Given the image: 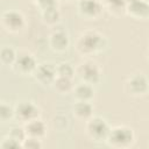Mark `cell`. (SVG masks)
Returning a JSON list of instances; mask_svg holds the SVG:
<instances>
[{
	"label": "cell",
	"mask_w": 149,
	"mask_h": 149,
	"mask_svg": "<svg viewBox=\"0 0 149 149\" xmlns=\"http://www.w3.org/2000/svg\"><path fill=\"white\" fill-rule=\"evenodd\" d=\"M147 1H149V0H147Z\"/></svg>",
	"instance_id": "obj_28"
},
{
	"label": "cell",
	"mask_w": 149,
	"mask_h": 149,
	"mask_svg": "<svg viewBox=\"0 0 149 149\" xmlns=\"http://www.w3.org/2000/svg\"><path fill=\"white\" fill-rule=\"evenodd\" d=\"M54 88L59 93V94H68L73 91V84H72V78H66V77H61L57 76L56 79L52 83Z\"/></svg>",
	"instance_id": "obj_16"
},
{
	"label": "cell",
	"mask_w": 149,
	"mask_h": 149,
	"mask_svg": "<svg viewBox=\"0 0 149 149\" xmlns=\"http://www.w3.org/2000/svg\"><path fill=\"white\" fill-rule=\"evenodd\" d=\"M16 56H17V54L12 47H3L0 51L1 62L6 65H13L16 59Z\"/></svg>",
	"instance_id": "obj_18"
},
{
	"label": "cell",
	"mask_w": 149,
	"mask_h": 149,
	"mask_svg": "<svg viewBox=\"0 0 149 149\" xmlns=\"http://www.w3.org/2000/svg\"><path fill=\"white\" fill-rule=\"evenodd\" d=\"M72 92H73V95H74L76 100H80V101H91L93 95H94L93 85L84 83V81L76 85L73 87Z\"/></svg>",
	"instance_id": "obj_15"
},
{
	"label": "cell",
	"mask_w": 149,
	"mask_h": 149,
	"mask_svg": "<svg viewBox=\"0 0 149 149\" xmlns=\"http://www.w3.org/2000/svg\"><path fill=\"white\" fill-rule=\"evenodd\" d=\"M64 1H71V0H64Z\"/></svg>",
	"instance_id": "obj_27"
},
{
	"label": "cell",
	"mask_w": 149,
	"mask_h": 149,
	"mask_svg": "<svg viewBox=\"0 0 149 149\" xmlns=\"http://www.w3.org/2000/svg\"><path fill=\"white\" fill-rule=\"evenodd\" d=\"M109 130L111 128L108 123L100 116H92L86 121V133L93 141H106Z\"/></svg>",
	"instance_id": "obj_3"
},
{
	"label": "cell",
	"mask_w": 149,
	"mask_h": 149,
	"mask_svg": "<svg viewBox=\"0 0 149 149\" xmlns=\"http://www.w3.org/2000/svg\"><path fill=\"white\" fill-rule=\"evenodd\" d=\"M134 133L130 128L125 126H118L114 128H111L109 134L107 136V143L109 147L113 148H128L134 142Z\"/></svg>",
	"instance_id": "obj_2"
},
{
	"label": "cell",
	"mask_w": 149,
	"mask_h": 149,
	"mask_svg": "<svg viewBox=\"0 0 149 149\" xmlns=\"http://www.w3.org/2000/svg\"><path fill=\"white\" fill-rule=\"evenodd\" d=\"M2 27L9 33H19L24 27V17L17 10H6L1 16Z\"/></svg>",
	"instance_id": "obj_8"
},
{
	"label": "cell",
	"mask_w": 149,
	"mask_h": 149,
	"mask_svg": "<svg viewBox=\"0 0 149 149\" xmlns=\"http://www.w3.org/2000/svg\"><path fill=\"white\" fill-rule=\"evenodd\" d=\"M33 1L40 7L41 10L57 7V0H33Z\"/></svg>",
	"instance_id": "obj_25"
},
{
	"label": "cell",
	"mask_w": 149,
	"mask_h": 149,
	"mask_svg": "<svg viewBox=\"0 0 149 149\" xmlns=\"http://www.w3.org/2000/svg\"><path fill=\"white\" fill-rule=\"evenodd\" d=\"M41 147H42L41 139L27 136L26 140L22 142V148H27V149H40Z\"/></svg>",
	"instance_id": "obj_23"
},
{
	"label": "cell",
	"mask_w": 149,
	"mask_h": 149,
	"mask_svg": "<svg viewBox=\"0 0 149 149\" xmlns=\"http://www.w3.org/2000/svg\"><path fill=\"white\" fill-rule=\"evenodd\" d=\"M41 13H42V19H43V21H44L47 24H55V23H57L58 20H59V12H58L57 7L41 10Z\"/></svg>",
	"instance_id": "obj_19"
},
{
	"label": "cell",
	"mask_w": 149,
	"mask_h": 149,
	"mask_svg": "<svg viewBox=\"0 0 149 149\" xmlns=\"http://www.w3.org/2000/svg\"><path fill=\"white\" fill-rule=\"evenodd\" d=\"M0 147L2 149H10V148H22V143H20L19 141L12 139L10 136H7L6 139L2 140Z\"/></svg>",
	"instance_id": "obj_24"
},
{
	"label": "cell",
	"mask_w": 149,
	"mask_h": 149,
	"mask_svg": "<svg viewBox=\"0 0 149 149\" xmlns=\"http://www.w3.org/2000/svg\"><path fill=\"white\" fill-rule=\"evenodd\" d=\"M13 116H14V108L6 102H1V105H0V119L2 121H7V120L12 119Z\"/></svg>",
	"instance_id": "obj_21"
},
{
	"label": "cell",
	"mask_w": 149,
	"mask_h": 149,
	"mask_svg": "<svg viewBox=\"0 0 149 149\" xmlns=\"http://www.w3.org/2000/svg\"><path fill=\"white\" fill-rule=\"evenodd\" d=\"M56 70H57V76L66 77V78H73L76 73V69L68 62H62L58 65H56Z\"/></svg>",
	"instance_id": "obj_20"
},
{
	"label": "cell",
	"mask_w": 149,
	"mask_h": 149,
	"mask_svg": "<svg viewBox=\"0 0 149 149\" xmlns=\"http://www.w3.org/2000/svg\"><path fill=\"white\" fill-rule=\"evenodd\" d=\"M12 66L15 70V72L24 76V74H33L37 66V63L35 57L30 52L21 51L17 54L16 59Z\"/></svg>",
	"instance_id": "obj_6"
},
{
	"label": "cell",
	"mask_w": 149,
	"mask_h": 149,
	"mask_svg": "<svg viewBox=\"0 0 149 149\" xmlns=\"http://www.w3.org/2000/svg\"><path fill=\"white\" fill-rule=\"evenodd\" d=\"M49 44L51 49L55 51L58 52L65 51L70 44V38L68 33H65L64 30H55L49 36Z\"/></svg>",
	"instance_id": "obj_12"
},
{
	"label": "cell",
	"mask_w": 149,
	"mask_h": 149,
	"mask_svg": "<svg viewBox=\"0 0 149 149\" xmlns=\"http://www.w3.org/2000/svg\"><path fill=\"white\" fill-rule=\"evenodd\" d=\"M23 128L26 130L27 136L36 137V139H42L45 135V132H47L45 123L40 119H35V120H31V121L24 123Z\"/></svg>",
	"instance_id": "obj_14"
},
{
	"label": "cell",
	"mask_w": 149,
	"mask_h": 149,
	"mask_svg": "<svg viewBox=\"0 0 149 149\" xmlns=\"http://www.w3.org/2000/svg\"><path fill=\"white\" fill-rule=\"evenodd\" d=\"M104 7H106L113 14H120L121 12H126L127 0H102Z\"/></svg>",
	"instance_id": "obj_17"
},
{
	"label": "cell",
	"mask_w": 149,
	"mask_h": 149,
	"mask_svg": "<svg viewBox=\"0 0 149 149\" xmlns=\"http://www.w3.org/2000/svg\"><path fill=\"white\" fill-rule=\"evenodd\" d=\"M72 113L76 119L87 121L88 119H91L93 116V106H92L91 101L77 100L72 107Z\"/></svg>",
	"instance_id": "obj_13"
},
{
	"label": "cell",
	"mask_w": 149,
	"mask_h": 149,
	"mask_svg": "<svg viewBox=\"0 0 149 149\" xmlns=\"http://www.w3.org/2000/svg\"><path fill=\"white\" fill-rule=\"evenodd\" d=\"M33 76H34L35 80L37 83H40L41 85H51L57 77L56 65H54L49 62L37 64Z\"/></svg>",
	"instance_id": "obj_7"
},
{
	"label": "cell",
	"mask_w": 149,
	"mask_h": 149,
	"mask_svg": "<svg viewBox=\"0 0 149 149\" xmlns=\"http://www.w3.org/2000/svg\"><path fill=\"white\" fill-rule=\"evenodd\" d=\"M126 90L133 95L144 94L149 90V83L143 74H134L126 81Z\"/></svg>",
	"instance_id": "obj_10"
},
{
	"label": "cell",
	"mask_w": 149,
	"mask_h": 149,
	"mask_svg": "<svg viewBox=\"0 0 149 149\" xmlns=\"http://www.w3.org/2000/svg\"><path fill=\"white\" fill-rule=\"evenodd\" d=\"M126 12L135 19L149 17V1L147 0H127Z\"/></svg>",
	"instance_id": "obj_11"
},
{
	"label": "cell",
	"mask_w": 149,
	"mask_h": 149,
	"mask_svg": "<svg viewBox=\"0 0 149 149\" xmlns=\"http://www.w3.org/2000/svg\"><path fill=\"white\" fill-rule=\"evenodd\" d=\"M77 8L83 17L91 20L100 16L104 9V5L100 0H78Z\"/></svg>",
	"instance_id": "obj_9"
},
{
	"label": "cell",
	"mask_w": 149,
	"mask_h": 149,
	"mask_svg": "<svg viewBox=\"0 0 149 149\" xmlns=\"http://www.w3.org/2000/svg\"><path fill=\"white\" fill-rule=\"evenodd\" d=\"M38 116L40 108L31 101H20L14 107V118L23 125L31 120L38 119Z\"/></svg>",
	"instance_id": "obj_4"
},
{
	"label": "cell",
	"mask_w": 149,
	"mask_h": 149,
	"mask_svg": "<svg viewBox=\"0 0 149 149\" xmlns=\"http://www.w3.org/2000/svg\"><path fill=\"white\" fill-rule=\"evenodd\" d=\"M147 55H148V59H149V49H148V54Z\"/></svg>",
	"instance_id": "obj_26"
},
{
	"label": "cell",
	"mask_w": 149,
	"mask_h": 149,
	"mask_svg": "<svg viewBox=\"0 0 149 149\" xmlns=\"http://www.w3.org/2000/svg\"><path fill=\"white\" fill-rule=\"evenodd\" d=\"M105 44L106 41L104 35L95 30H86L79 36L76 48L81 55H92L100 51Z\"/></svg>",
	"instance_id": "obj_1"
},
{
	"label": "cell",
	"mask_w": 149,
	"mask_h": 149,
	"mask_svg": "<svg viewBox=\"0 0 149 149\" xmlns=\"http://www.w3.org/2000/svg\"><path fill=\"white\" fill-rule=\"evenodd\" d=\"M8 136H10L12 139H14V140L19 141L20 143H22L26 140L27 134H26L24 128H22V127H13V128H10V130L8 133Z\"/></svg>",
	"instance_id": "obj_22"
},
{
	"label": "cell",
	"mask_w": 149,
	"mask_h": 149,
	"mask_svg": "<svg viewBox=\"0 0 149 149\" xmlns=\"http://www.w3.org/2000/svg\"><path fill=\"white\" fill-rule=\"evenodd\" d=\"M76 73L81 79V81L91 85L97 84L100 80V76H101L98 64L92 61H85L80 63L76 69Z\"/></svg>",
	"instance_id": "obj_5"
}]
</instances>
